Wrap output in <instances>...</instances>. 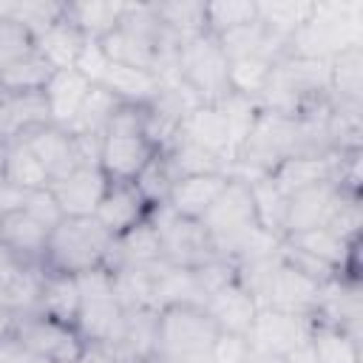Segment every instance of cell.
<instances>
[{"mask_svg":"<svg viewBox=\"0 0 363 363\" xmlns=\"http://www.w3.org/2000/svg\"><path fill=\"white\" fill-rule=\"evenodd\" d=\"M329 99L335 105L363 102V48L349 45L329 60Z\"/></svg>","mask_w":363,"mask_h":363,"instance_id":"cell-22","label":"cell"},{"mask_svg":"<svg viewBox=\"0 0 363 363\" xmlns=\"http://www.w3.org/2000/svg\"><path fill=\"white\" fill-rule=\"evenodd\" d=\"M340 196H343V190L337 187V182H320V184H312V187H303V190L286 196L284 235L323 227L329 221L335 204L340 201Z\"/></svg>","mask_w":363,"mask_h":363,"instance_id":"cell-13","label":"cell"},{"mask_svg":"<svg viewBox=\"0 0 363 363\" xmlns=\"http://www.w3.org/2000/svg\"><path fill=\"white\" fill-rule=\"evenodd\" d=\"M309 326H312V318H301V315H289V312L261 306L250 332H247V337H250L252 352L284 357L295 346L309 340Z\"/></svg>","mask_w":363,"mask_h":363,"instance_id":"cell-6","label":"cell"},{"mask_svg":"<svg viewBox=\"0 0 363 363\" xmlns=\"http://www.w3.org/2000/svg\"><path fill=\"white\" fill-rule=\"evenodd\" d=\"M6 145H9V142H6L3 136H0V182H3V162H6Z\"/></svg>","mask_w":363,"mask_h":363,"instance_id":"cell-45","label":"cell"},{"mask_svg":"<svg viewBox=\"0 0 363 363\" xmlns=\"http://www.w3.org/2000/svg\"><path fill=\"white\" fill-rule=\"evenodd\" d=\"M284 363H318V360H315L312 346H309V340H306V343L295 346L289 354H284Z\"/></svg>","mask_w":363,"mask_h":363,"instance_id":"cell-42","label":"cell"},{"mask_svg":"<svg viewBox=\"0 0 363 363\" xmlns=\"http://www.w3.org/2000/svg\"><path fill=\"white\" fill-rule=\"evenodd\" d=\"M14 337L40 357H51L57 363H77L79 352H82V337L77 335V329L54 323L43 315H26L17 318V329Z\"/></svg>","mask_w":363,"mask_h":363,"instance_id":"cell-7","label":"cell"},{"mask_svg":"<svg viewBox=\"0 0 363 363\" xmlns=\"http://www.w3.org/2000/svg\"><path fill=\"white\" fill-rule=\"evenodd\" d=\"M153 11H156L159 23L179 40L207 31L204 3H153Z\"/></svg>","mask_w":363,"mask_h":363,"instance_id":"cell-33","label":"cell"},{"mask_svg":"<svg viewBox=\"0 0 363 363\" xmlns=\"http://www.w3.org/2000/svg\"><path fill=\"white\" fill-rule=\"evenodd\" d=\"M28 363H57V360H51V357H40V354H31V360Z\"/></svg>","mask_w":363,"mask_h":363,"instance_id":"cell-46","label":"cell"},{"mask_svg":"<svg viewBox=\"0 0 363 363\" xmlns=\"http://www.w3.org/2000/svg\"><path fill=\"white\" fill-rule=\"evenodd\" d=\"M204 17H207V31L218 37L238 26L255 23L258 11L252 0H221V3H204Z\"/></svg>","mask_w":363,"mask_h":363,"instance_id":"cell-36","label":"cell"},{"mask_svg":"<svg viewBox=\"0 0 363 363\" xmlns=\"http://www.w3.org/2000/svg\"><path fill=\"white\" fill-rule=\"evenodd\" d=\"M79 284L77 275H60V272H43V284H40V298H37V312L54 323L71 326L77 329V318H79Z\"/></svg>","mask_w":363,"mask_h":363,"instance_id":"cell-18","label":"cell"},{"mask_svg":"<svg viewBox=\"0 0 363 363\" xmlns=\"http://www.w3.org/2000/svg\"><path fill=\"white\" fill-rule=\"evenodd\" d=\"M272 68H275V60L261 57V54L230 60V91L233 94H241V96H250V99L258 102L261 91L269 82Z\"/></svg>","mask_w":363,"mask_h":363,"instance_id":"cell-32","label":"cell"},{"mask_svg":"<svg viewBox=\"0 0 363 363\" xmlns=\"http://www.w3.org/2000/svg\"><path fill=\"white\" fill-rule=\"evenodd\" d=\"M258 23L272 31L281 40H292L312 17L315 3H301V0H272V3H255Z\"/></svg>","mask_w":363,"mask_h":363,"instance_id":"cell-29","label":"cell"},{"mask_svg":"<svg viewBox=\"0 0 363 363\" xmlns=\"http://www.w3.org/2000/svg\"><path fill=\"white\" fill-rule=\"evenodd\" d=\"M258 309H261L258 301L250 295V289L238 278H233L230 284L216 289L204 303V312L213 318L218 332H235V335H247L250 332Z\"/></svg>","mask_w":363,"mask_h":363,"instance_id":"cell-15","label":"cell"},{"mask_svg":"<svg viewBox=\"0 0 363 363\" xmlns=\"http://www.w3.org/2000/svg\"><path fill=\"white\" fill-rule=\"evenodd\" d=\"M252 357V346L247 335H235V332H218L207 363H247Z\"/></svg>","mask_w":363,"mask_h":363,"instance_id":"cell-38","label":"cell"},{"mask_svg":"<svg viewBox=\"0 0 363 363\" xmlns=\"http://www.w3.org/2000/svg\"><path fill=\"white\" fill-rule=\"evenodd\" d=\"M3 184L31 193V190H43L48 187V173L43 170L40 159L34 156V150L28 147L26 139H11L6 145V162H3Z\"/></svg>","mask_w":363,"mask_h":363,"instance_id":"cell-25","label":"cell"},{"mask_svg":"<svg viewBox=\"0 0 363 363\" xmlns=\"http://www.w3.org/2000/svg\"><path fill=\"white\" fill-rule=\"evenodd\" d=\"M108 62H111V60L105 57L99 40H85V45H82V51H79V57H77V62H74V71H79L91 85H99L102 77H105Z\"/></svg>","mask_w":363,"mask_h":363,"instance_id":"cell-40","label":"cell"},{"mask_svg":"<svg viewBox=\"0 0 363 363\" xmlns=\"http://www.w3.org/2000/svg\"><path fill=\"white\" fill-rule=\"evenodd\" d=\"M176 136L204 147L207 153H213L216 159L233 164V145H230V130L224 122V113L218 111V105H196L182 122Z\"/></svg>","mask_w":363,"mask_h":363,"instance_id":"cell-16","label":"cell"},{"mask_svg":"<svg viewBox=\"0 0 363 363\" xmlns=\"http://www.w3.org/2000/svg\"><path fill=\"white\" fill-rule=\"evenodd\" d=\"M105 57L116 65H130V68H145V71H156V62H159V54L153 45H147L145 40L133 37L130 31L125 28H116L111 31L108 37L99 40Z\"/></svg>","mask_w":363,"mask_h":363,"instance_id":"cell-31","label":"cell"},{"mask_svg":"<svg viewBox=\"0 0 363 363\" xmlns=\"http://www.w3.org/2000/svg\"><path fill=\"white\" fill-rule=\"evenodd\" d=\"M77 363H119L113 343L105 340H82V352L77 357Z\"/></svg>","mask_w":363,"mask_h":363,"instance_id":"cell-41","label":"cell"},{"mask_svg":"<svg viewBox=\"0 0 363 363\" xmlns=\"http://www.w3.org/2000/svg\"><path fill=\"white\" fill-rule=\"evenodd\" d=\"M85 34L79 28H74L65 17H60L54 26H48L37 40H34V48L37 54L54 68V71H65V68H74L82 45H85Z\"/></svg>","mask_w":363,"mask_h":363,"instance_id":"cell-23","label":"cell"},{"mask_svg":"<svg viewBox=\"0 0 363 363\" xmlns=\"http://www.w3.org/2000/svg\"><path fill=\"white\" fill-rule=\"evenodd\" d=\"M147 216H150V207H147V201L142 199V193L136 190L133 182H108V187L102 193V201L94 213V218L99 221V227L111 238H119V235L130 233Z\"/></svg>","mask_w":363,"mask_h":363,"instance_id":"cell-11","label":"cell"},{"mask_svg":"<svg viewBox=\"0 0 363 363\" xmlns=\"http://www.w3.org/2000/svg\"><path fill=\"white\" fill-rule=\"evenodd\" d=\"M247 363H284V357H275V354H264V352H252V357Z\"/></svg>","mask_w":363,"mask_h":363,"instance_id":"cell-44","label":"cell"},{"mask_svg":"<svg viewBox=\"0 0 363 363\" xmlns=\"http://www.w3.org/2000/svg\"><path fill=\"white\" fill-rule=\"evenodd\" d=\"M108 187V176L99 170V164H82L74 173H68L60 182H51L48 190L57 199L62 218H88L96 213L102 193Z\"/></svg>","mask_w":363,"mask_h":363,"instance_id":"cell-10","label":"cell"},{"mask_svg":"<svg viewBox=\"0 0 363 363\" xmlns=\"http://www.w3.org/2000/svg\"><path fill=\"white\" fill-rule=\"evenodd\" d=\"M173 182H176V176H173V170H170V164H167L164 153L159 150V153L147 162V167L136 176V182H133V184H136V190L142 193V199L147 201V207L153 210V207L167 204V196H170Z\"/></svg>","mask_w":363,"mask_h":363,"instance_id":"cell-35","label":"cell"},{"mask_svg":"<svg viewBox=\"0 0 363 363\" xmlns=\"http://www.w3.org/2000/svg\"><path fill=\"white\" fill-rule=\"evenodd\" d=\"M54 68L34 51H28L26 57L9 62L6 68H0V94L3 96H17V94H40L45 88V82L51 79Z\"/></svg>","mask_w":363,"mask_h":363,"instance_id":"cell-28","label":"cell"},{"mask_svg":"<svg viewBox=\"0 0 363 363\" xmlns=\"http://www.w3.org/2000/svg\"><path fill=\"white\" fill-rule=\"evenodd\" d=\"M176 71L201 105H218L230 94V60L218 37L210 31L179 43Z\"/></svg>","mask_w":363,"mask_h":363,"instance_id":"cell-3","label":"cell"},{"mask_svg":"<svg viewBox=\"0 0 363 363\" xmlns=\"http://www.w3.org/2000/svg\"><path fill=\"white\" fill-rule=\"evenodd\" d=\"M264 306L289 312V315H301V318H315V312L320 306V284L309 281L306 275H301L298 269L286 267L278 258L272 267L269 284H267Z\"/></svg>","mask_w":363,"mask_h":363,"instance_id":"cell-8","label":"cell"},{"mask_svg":"<svg viewBox=\"0 0 363 363\" xmlns=\"http://www.w3.org/2000/svg\"><path fill=\"white\" fill-rule=\"evenodd\" d=\"M150 224L159 233L162 258L170 267L196 269V267L218 258L216 255V247H213V238L201 227V221L176 216L167 204H162V207H153L150 210Z\"/></svg>","mask_w":363,"mask_h":363,"instance_id":"cell-4","label":"cell"},{"mask_svg":"<svg viewBox=\"0 0 363 363\" xmlns=\"http://www.w3.org/2000/svg\"><path fill=\"white\" fill-rule=\"evenodd\" d=\"M14 329H17V318L0 306V343L9 340V337H14Z\"/></svg>","mask_w":363,"mask_h":363,"instance_id":"cell-43","label":"cell"},{"mask_svg":"<svg viewBox=\"0 0 363 363\" xmlns=\"http://www.w3.org/2000/svg\"><path fill=\"white\" fill-rule=\"evenodd\" d=\"M119 105H122V102H119L113 94H108L102 85H91V91H88V96H85V102H82L77 119H74L65 130H68L71 136H77V139L102 142L105 128H108V122H111V116H113V111H116Z\"/></svg>","mask_w":363,"mask_h":363,"instance_id":"cell-27","label":"cell"},{"mask_svg":"<svg viewBox=\"0 0 363 363\" xmlns=\"http://www.w3.org/2000/svg\"><path fill=\"white\" fill-rule=\"evenodd\" d=\"M218 111L224 113V122H227V130H230V145H233V156H238L244 139L250 136L252 125H255V116H258V102L250 99V96H241V94H227L221 102H218ZM235 162V159H233Z\"/></svg>","mask_w":363,"mask_h":363,"instance_id":"cell-34","label":"cell"},{"mask_svg":"<svg viewBox=\"0 0 363 363\" xmlns=\"http://www.w3.org/2000/svg\"><path fill=\"white\" fill-rule=\"evenodd\" d=\"M309 346L318 363H360V337H354L343 326L312 320Z\"/></svg>","mask_w":363,"mask_h":363,"instance_id":"cell-24","label":"cell"},{"mask_svg":"<svg viewBox=\"0 0 363 363\" xmlns=\"http://www.w3.org/2000/svg\"><path fill=\"white\" fill-rule=\"evenodd\" d=\"M48 227L28 216L23 207L0 213V252L23 267L43 269V252L48 241Z\"/></svg>","mask_w":363,"mask_h":363,"instance_id":"cell-9","label":"cell"},{"mask_svg":"<svg viewBox=\"0 0 363 363\" xmlns=\"http://www.w3.org/2000/svg\"><path fill=\"white\" fill-rule=\"evenodd\" d=\"M99 85L108 94H113L119 102H125V105H153L164 91V85H162L156 71L116 65V62H108L105 77H102Z\"/></svg>","mask_w":363,"mask_h":363,"instance_id":"cell-20","label":"cell"},{"mask_svg":"<svg viewBox=\"0 0 363 363\" xmlns=\"http://www.w3.org/2000/svg\"><path fill=\"white\" fill-rule=\"evenodd\" d=\"M111 247H113V238L99 227L94 216L62 218L48 233L45 252H43V272H60V275L91 272L108 264Z\"/></svg>","mask_w":363,"mask_h":363,"instance_id":"cell-2","label":"cell"},{"mask_svg":"<svg viewBox=\"0 0 363 363\" xmlns=\"http://www.w3.org/2000/svg\"><path fill=\"white\" fill-rule=\"evenodd\" d=\"M284 244L303 250L320 261H326L329 267H335L343 278L357 281V244L343 241L340 235H335L329 227H312V230H301V233H289L281 238Z\"/></svg>","mask_w":363,"mask_h":363,"instance_id":"cell-14","label":"cell"},{"mask_svg":"<svg viewBox=\"0 0 363 363\" xmlns=\"http://www.w3.org/2000/svg\"><path fill=\"white\" fill-rule=\"evenodd\" d=\"M250 184L252 193V207H255V221L264 233L284 238V221H286V196L278 190V184L269 176H258Z\"/></svg>","mask_w":363,"mask_h":363,"instance_id":"cell-30","label":"cell"},{"mask_svg":"<svg viewBox=\"0 0 363 363\" xmlns=\"http://www.w3.org/2000/svg\"><path fill=\"white\" fill-rule=\"evenodd\" d=\"M28 51H34V34L23 23L11 17H0V68L26 57Z\"/></svg>","mask_w":363,"mask_h":363,"instance_id":"cell-37","label":"cell"},{"mask_svg":"<svg viewBox=\"0 0 363 363\" xmlns=\"http://www.w3.org/2000/svg\"><path fill=\"white\" fill-rule=\"evenodd\" d=\"M23 210H26L28 216H34L40 224H45L48 230L62 221V210H60V204H57V199L51 196L48 187L26 193V196H23Z\"/></svg>","mask_w":363,"mask_h":363,"instance_id":"cell-39","label":"cell"},{"mask_svg":"<svg viewBox=\"0 0 363 363\" xmlns=\"http://www.w3.org/2000/svg\"><path fill=\"white\" fill-rule=\"evenodd\" d=\"M218 326L196 303H167L156 312L153 363H207Z\"/></svg>","mask_w":363,"mask_h":363,"instance_id":"cell-1","label":"cell"},{"mask_svg":"<svg viewBox=\"0 0 363 363\" xmlns=\"http://www.w3.org/2000/svg\"><path fill=\"white\" fill-rule=\"evenodd\" d=\"M40 125H51L43 91L40 94H17V96L0 94V136L6 142L17 139Z\"/></svg>","mask_w":363,"mask_h":363,"instance_id":"cell-21","label":"cell"},{"mask_svg":"<svg viewBox=\"0 0 363 363\" xmlns=\"http://www.w3.org/2000/svg\"><path fill=\"white\" fill-rule=\"evenodd\" d=\"M125 3H62V17L88 40H102L119 28Z\"/></svg>","mask_w":363,"mask_h":363,"instance_id":"cell-26","label":"cell"},{"mask_svg":"<svg viewBox=\"0 0 363 363\" xmlns=\"http://www.w3.org/2000/svg\"><path fill=\"white\" fill-rule=\"evenodd\" d=\"M230 173H196V176H182L173 182L170 196H167V207L176 216L184 218H201L213 201L221 196V190L227 187Z\"/></svg>","mask_w":363,"mask_h":363,"instance_id":"cell-17","label":"cell"},{"mask_svg":"<svg viewBox=\"0 0 363 363\" xmlns=\"http://www.w3.org/2000/svg\"><path fill=\"white\" fill-rule=\"evenodd\" d=\"M88 91H91V82H88L79 71H74V68L54 71L51 79H48L45 88H43L51 125L68 128V125L77 119V113H79V108H82Z\"/></svg>","mask_w":363,"mask_h":363,"instance_id":"cell-19","label":"cell"},{"mask_svg":"<svg viewBox=\"0 0 363 363\" xmlns=\"http://www.w3.org/2000/svg\"><path fill=\"white\" fill-rule=\"evenodd\" d=\"M343 153H295L286 156L281 164H275V170L269 173V179L278 184V190L284 196H292L303 187L320 184V182H337V167H340Z\"/></svg>","mask_w":363,"mask_h":363,"instance_id":"cell-12","label":"cell"},{"mask_svg":"<svg viewBox=\"0 0 363 363\" xmlns=\"http://www.w3.org/2000/svg\"><path fill=\"white\" fill-rule=\"evenodd\" d=\"M156 153V145L142 130H105L96 164L108 182H136Z\"/></svg>","mask_w":363,"mask_h":363,"instance_id":"cell-5","label":"cell"}]
</instances>
